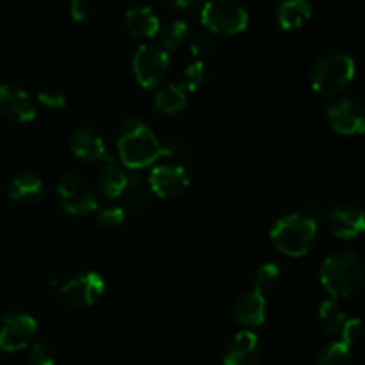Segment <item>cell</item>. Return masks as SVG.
Here are the masks:
<instances>
[{
    "label": "cell",
    "instance_id": "1",
    "mask_svg": "<svg viewBox=\"0 0 365 365\" xmlns=\"http://www.w3.org/2000/svg\"><path fill=\"white\" fill-rule=\"evenodd\" d=\"M118 155L128 170H143L157 160L170 155V150L160 145L152 128L146 127L141 120H125L118 134Z\"/></svg>",
    "mask_w": 365,
    "mask_h": 365
},
{
    "label": "cell",
    "instance_id": "2",
    "mask_svg": "<svg viewBox=\"0 0 365 365\" xmlns=\"http://www.w3.org/2000/svg\"><path fill=\"white\" fill-rule=\"evenodd\" d=\"M364 282V264L353 252L331 253L321 264V284L331 299L351 298Z\"/></svg>",
    "mask_w": 365,
    "mask_h": 365
},
{
    "label": "cell",
    "instance_id": "3",
    "mask_svg": "<svg viewBox=\"0 0 365 365\" xmlns=\"http://www.w3.org/2000/svg\"><path fill=\"white\" fill-rule=\"evenodd\" d=\"M269 237L278 252L299 259L312 250L317 237V223L310 216L289 214L273 225Z\"/></svg>",
    "mask_w": 365,
    "mask_h": 365
},
{
    "label": "cell",
    "instance_id": "4",
    "mask_svg": "<svg viewBox=\"0 0 365 365\" xmlns=\"http://www.w3.org/2000/svg\"><path fill=\"white\" fill-rule=\"evenodd\" d=\"M355 78V61L346 53H324L310 71L312 89L321 96H334L348 88Z\"/></svg>",
    "mask_w": 365,
    "mask_h": 365
},
{
    "label": "cell",
    "instance_id": "5",
    "mask_svg": "<svg viewBox=\"0 0 365 365\" xmlns=\"http://www.w3.org/2000/svg\"><path fill=\"white\" fill-rule=\"evenodd\" d=\"M202 24L214 34L234 36L248 27V13L235 0H209L202 7Z\"/></svg>",
    "mask_w": 365,
    "mask_h": 365
},
{
    "label": "cell",
    "instance_id": "6",
    "mask_svg": "<svg viewBox=\"0 0 365 365\" xmlns=\"http://www.w3.org/2000/svg\"><path fill=\"white\" fill-rule=\"evenodd\" d=\"M61 207L71 216H89L98 209V200L93 185L78 175H61L56 185Z\"/></svg>",
    "mask_w": 365,
    "mask_h": 365
},
{
    "label": "cell",
    "instance_id": "7",
    "mask_svg": "<svg viewBox=\"0 0 365 365\" xmlns=\"http://www.w3.org/2000/svg\"><path fill=\"white\" fill-rule=\"evenodd\" d=\"M170 68V56L164 48L155 45H141L134 53L132 70L135 81L145 89H153L163 82Z\"/></svg>",
    "mask_w": 365,
    "mask_h": 365
},
{
    "label": "cell",
    "instance_id": "8",
    "mask_svg": "<svg viewBox=\"0 0 365 365\" xmlns=\"http://www.w3.org/2000/svg\"><path fill=\"white\" fill-rule=\"evenodd\" d=\"M38 335V323L32 316L13 312L0 317V349L7 353L29 348Z\"/></svg>",
    "mask_w": 365,
    "mask_h": 365
},
{
    "label": "cell",
    "instance_id": "9",
    "mask_svg": "<svg viewBox=\"0 0 365 365\" xmlns=\"http://www.w3.org/2000/svg\"><path fill=\"white\" fill-rule=\"evenodd\" d=\"M103 292H106V280L98 273L89 271V273L78 274L68 280L61 287L59 294L70 309L82 310L95 305L102 298Z\"/></svg>",
    "mask_w": 365,
    "mask_h": 365
},
{
    "label": "cell",
    "instance_id": "10",
    "mask_svg": "<svg viewBox=\"0 0 365 365\" xmlns=\"http://www.w3.org/2000/svg\"><path fill=\"white\" fill-rule=\"evenodd\" d=\"M328 125L341 135H359L365 130V110L353 98H339L328 107Z\"/></svg>",
    "mask_w": 365,
    "mask_h": 365
},
{
    "label": "cell",
    "instance_id": "11",
    "mask_svg": "<svg viewBox=\"0 0 365 365\" xmlns=\"http://www.w3.org/2000/svg\"><path fill=\"white\" fill-rule=\"evenodd\" d=\"M150 191L163 200H175L185 195V191L191 185L187 171L182 166L175 164H163L155 166L148 177Z\"/></svg>",
    "mask_w": 365,
    "mask_h": 365
},
{
    "label": "cell",
    "instance_id": "12",
    "mask_svg": "<svg viewBox=\"0 0 365 365\" xmlns=\"http://www.w3.org/2000/svg\"><path fill=\"white\" fill-rule=\"evenodd\" d=\"M0 114L14 123H29L36 118V103L27 91L13 84L0 86Z\"/></svg>",
    "mask_w": 365,
    "mask_h": 365
},
{
    "label": "cell",
    "instance_id": "13",
    "mask_svg": "<svg viewBox=\"0 0 365 365\" xmlns=\"http://www.w3.org/2000/svg\"><path fill=\"white\" fill-rule=\"evenodd\" d=\"M328 227H330L331 234L339 239L359 237L365 228L364 210L355 203H337L328 212Z\"/></svg>",
    "mask_w": 365,
    "mask_h": 365
},
{
    "label": "cell",
    "instance_id": "14",
    "mask_svg": "<svg viewBox=\"0 0 365 365\" xmlns=\"http://www.w3.org/2000/svg\"><path fill=\"white\" fill-rule=\"evenodd\" d=\"M262 348L260 341L253 331L242 330L235 334L225 346V365H259Z\"/></svg>",
    "mask_w": 365,
    "mask_h": 365
},
{
    "label": "cell",
    "instance_id": "15",
    "mask_svg": "<svg viewBox=\"0 0 365 365\" xmlns=\"http://www.w3.org/2000/svg\"><path fill=\"white\" fill-rule=\"evenodd\" d=\"M70 148L77 159L88 163H107L110 157L107 155V146L102 134L91 127H82L73 132L70 139Z\"/></svg>",
    "mask_w": 365,
    "mask_h": 365
},
{
    "label": "cell",
    "instance_id": "16",
    "mask_svg": "<svg viewBox=\"0 0 365 365\" xmlns=\"http://www.w3.org/2000/svg\"><path fill=\"white\" fill-rule=\"evenodd\" d=\"M267 303L259 292L252 291L239 296L232 307V316L242 327H260L266 321Z\"/></svg>",
    "mask_w": 365,
    "mask_h": 365
},
{
    "label": "cell",
    "instance_id": "17",
    "mask_svg": "<svg viewBox=\"0 0 365 365\" xmlns=\"http://www.w3.org/2000/svg\"><path fill=\"white\" fill-rule=\"evenodd\" d=\"M7 191L13 202L21 203V205H34L45 195V184L38 175L21 171L11 178Z\"/></svg>",
    "mask_w": 365,
    "mask_h": 365
},
{
    "label": "cell",
    "instance_id": "18",
    "mask_svg": "<svg viewBox=\"0 0 365 365\" xmlns=\"http://www.w3.org/2000/svg\"><path fill=\"white\" fill-rule=\"evenodd\" d=\"M125 25L134 38L148 39L160 31V21L152 7L134 6L125 14Z\"/></svg>",
    "mask_w": 365,
    "mask_h": 365
},
{
    "label": "cell",
    "instance_id": "19",
    "mask_svg": "<svg viewBox=\"0 0 365 365\" xmlns=\"http://www.w3.org/2000/svg\"><path fill=\"white\" fill-rule=\"evenodd\" d=\"M127 171L118 166L113 159L107 160V164L100 170L98 177H96V187H98L100 195L107 200H118L127 191Z\"/></svg>",
    "mask_w": 365,
    "mask_h": 365
},
{
    "label": "cell",
    "instance_id": "20",
    "mask_svg": "<svg viewBox=\"0 0 365 365\" xmlns=\"http://www.w3.org/2000/svg\"><path fill=\"white\" fill-rule=\"evenodd\" d=\"M312 16V6L307 0H284L277 9V21L285 31L299 29Z\"/></svg>",
    "mask_w": 365,
    "mask_h": 365
},
{
    "label": "cell",
    "instance_id": "21",
    "mask_svg": "<svg viewBox=\"0 0 365 365\" xmlns=\"http://www.w3.org/2000/svg\"><path fill=\"white\" fill-rule=\"evenodd\" d=\"M187 106V91L180 84H170L160 89L153 100V107L157 113L163 114H177L185 109Z\"/></svg>",
    "mask_w": 365,
    "mask_h": 365
},
{
    "label": "cell",
    "instance_id": "22",
    "mask_svg": "<svg viewBox=\"0 0 365 365\" xmlns=\"http://www.w3.org/2000/svg\"><path fill=\"white\" fill-rule=\"evenodd\" d=\"M319 321L324 334L335 335V334H341L342 327H344V323L348 321V316H346L344 309L339 305L337 299L330 298L327 299V302L321 303Z\"/></svg>",
    "mask_w": 365,
    "mask_h": 365
},
{
    "label": "cell",
    "instance_id": "23",
    "mask_svg": "<svg viewBox=\"0 0 365 365\" xmlns=\"http://www.w3.org/2000/svg\"><path fill=\"white\" fill-rule=\"evenodd\" d=\"M353 355L351 348L344 344L342 341L331 342V344L324 346L319 353H317L316 365H351Z\"/></svg>",
    "mask_w": 365,
    "mask_h": 365
},
{
    "label": "cell",
    "instance_id": "24",
    "mask_svg": "<svg viewBox=\"0 0 365 365\" xmlns=\"http://www.w3.org/2000/svg\"><path fill=\"white\" fill-rule=\"evenodd\" d=\"M189 36V25L184 20H173L160 31V43L163 48L166 50H177L180 48L182 43L187 39Z\"/></svg>",
    "mask_w": 365,
    "mask_h": 365
},
{
    "label": "cell",
    "instance_id": "25",
    "mask_svg": "<svg viewBox=\"0 0 365 365\" xmlns=\"http://www.w3.org/2000/svg\"><path fill=\"white\" fill-rule=\"evenodd\" d=\"M209 78V68L203 61H195V63L187 64V68L184 70V78H182L180 86L187 93L198 91L200 88H203V84Z\"/></svg>",
    "mask_w": 365,
    "mask_h": 365
},
{
    "label": "cell",
    "instance_id": "26",
    "mask_svg": "<svg viewBox=\"0 0 365 365\" xmlns=\"http://www.w3.org/2000/svg\"><path fill=\"white\" fill-rule=\"evenodd\" d=\"M280 280V267L274 262H267L264 266H260V269L257 271L255 277V289L253 291L262 294L266 298L271 291H274V287L278 285Z\"/></svg>",
    "mask_w": 365,
    "mask_h": 365
},
{
    "label": "cell",
    "instance_id": "27",
    "mask_svg": "<svg viewBox=\"0 0 365 365\" xmlns=\"http://www.w3.org/2000/svg\"><path fill=\"white\" fill-rule=\"evenodd\" d=\"M96 223L103 230H118L125 223V210L121 207H106L96 214Z\"/></svg>",
    "mask_w": 365,
    "mask_h": 365
},
{
    "label": "cell",
    "instance_id": "28",
    "mask_svg": "<svg viewBox=\"0 0 365 365\" xmlns=\"http://www.w3.org/2000/svg\"><path fill=\"white\" fill-rule=\"evenodd\" d=\"M38 102L41 103L43 107H46V109L57 110V109H63V107L66 106V95H64L61 89L46 88L38 93Z\"/></svg>",
    "mask_w": 365,
    "mask_h": 365
},
{
    "label": "cell",
    "instance_id": "29",
    "mask_svg": "<svg viewBox=\"0 0 365 365\" xmlns=\"http://www.w3.org/2000/svg\"><path fill=\"white\" fill-rule=\"evenodd\" d=\"M341 335H342V342H344V344H348L349 348H351L353 344H356V342L362 341V337H364V323L359 319V317H353V319H348L344 323V327H342Z\"/></svg>",
    "mask_w": 365,
    "mask_h": 365
},
{
    "label": "cell",
    "instance_id": "30",
    "mask_svg": "<svg viewBox=\"0 0 365 365\" xmlns=\"http://www.w3.org/2000/svg\"><path fill=\"white\" fill-rule=\"evenodd\" d=\"M214 45H216V41H214L212 34H209V32H196L191 39V53L195 57H205L212 52Z\"/></svg>",
    "mask_w": 365,
    "mask_h": 365
},
{
    "label": "cell",
    "instance_id": "31",
    "mask_svg": "<svg viewBox=\"0 0 365 365\" xmlns=\"http://www.w3.org/2000/svg\"><path fill=\"white\" fill-rule=\"evenodd\" d=\"M27 360L31 365H56V356L52 349L46 348L45 344H32L29 349Z\"/></svg>",
    "mask_w": 365,
    "mask_h": 365
},
{
    "label": "cell",
    "instance_id": "32",
    "mask_svg": "<svg viewBox=\"0 0 365 365\" xmlns=\"http://www.w3.org/2000/svg\"><path fill=\"white\" fill-rule=\"evenodd\" d=\"M70 14L73 20L84 21L91 14V6H89L88 0H71Z\"/></svg>",
    "mask_w": 365,
    "mask_h": 365
},
{
    "label": "cell",
    "instance_id": "33",
    "mask_svg": "<svg viewBox=\"0 0 365 365\" xmlns=\"http://www.w3.org/2000/svg\"><path fill=\"white\" fill-rule=\"evenodd\" d=\"M166 2L168 6H170L173 11H177V13L189 14L198 7L200 0H166Z\"/></svg>",
    "mask_w": 365,
    "mask_h": 365
}]
</instances>
